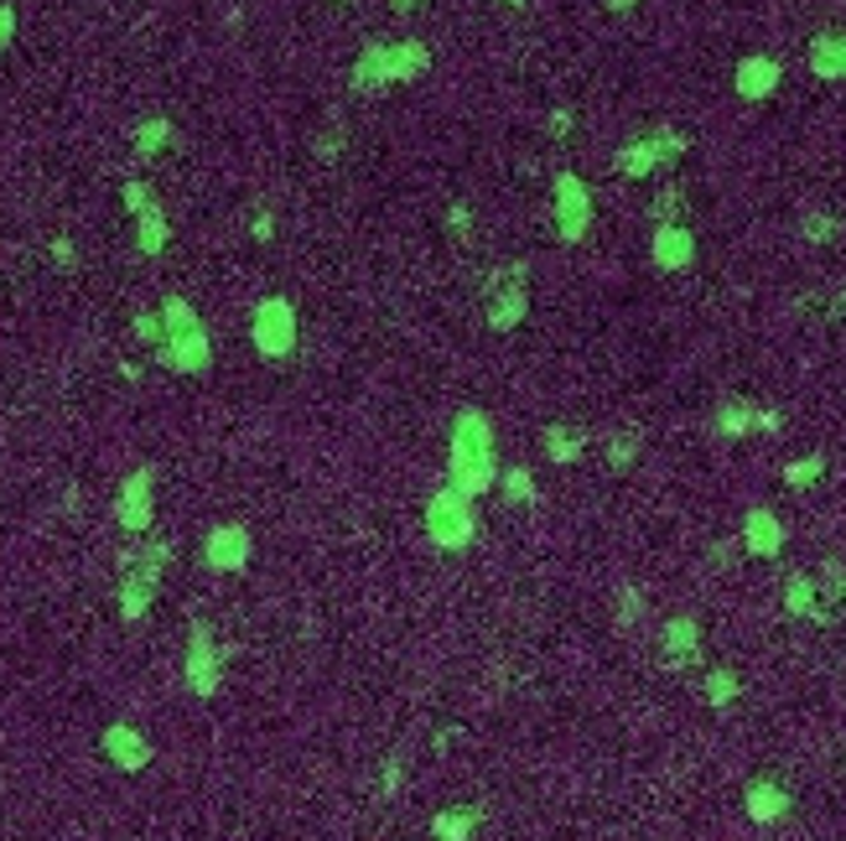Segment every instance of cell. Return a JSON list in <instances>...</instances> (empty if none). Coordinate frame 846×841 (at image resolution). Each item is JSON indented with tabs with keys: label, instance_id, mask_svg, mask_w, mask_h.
<instances>
[{
	"label": "cell",
	"instance_id": "cell-1",
	"mask_svg": "<svg viewBox=\"0 0 846 841\" xmlns=\"http://www.w3.org/2000/svg\"><path fill=\"white\" fill-rule=\"evenodd\" d=\"M498 484V447H494V421L478 405L457 411L452 421V447H447V489L463 499H483Z\"/></svg>",
	"mask_w": 846,
	"mask_h": 841
},
{
	"label": "cell",
	"instance_id": "cell-2",
	"mask_svg": "<svg viewBox=\"0 0 846 841\" xmlns=\"http://www.w3.org/2000/svg\"><path fill=\"white\" fill-rule=\"evenodd\" d=\"M156 364L172 374H209L213 364V338L203 317L192 312L188 297H166L162 302V343H156Z\"/></svg>",
	"mask_w": 846,
	"mask_h": 841
},
{
	"label": "cell",
	"instance_id": "cell-3",
	"mask_svg": "<svg viewBox=\"0 0 846 841\" xmlns=\"http://www.w3.org/2000/svg\"><path fill=\"white\" fill-rule=\"evenodd\" d=\"M472 536H478V514H472V499H463L457 489H442L426 499V540L437 545V551H447V556H457V551H468Z\"/></svg>",
	"mask_w": 846,
	"mask_h": 841
},
{
	"label": "cell",
	"instance_id": "cell-4",
	"mask_svg": "<svg viewBox=\"0 0 846 841\" xmlns=\"http://www.w3.org/2000/svg\"><path fill=\"white\" fill-rule=\"evenodd\" d=\"M530 312V265H498L494 276L483 280V323L494 332H515Z\"/></svg>",
	"mask_w": 846,
	"mask_h": 841
},
{
	"label": "cell",
	"instance_id": "cell-5",
	"mask_svg": "<svg viewBox=\"0 0 846 841\" xmlns=\"http://www.w3.org/2000/svg\"><path fill=\"white\" fill-rule=\"evenodd\" d=\"M685 146H691V140H685L681 130L659 125V130H649V136L629 140V146L613 156V172H618V177H655V172H665L670 162H681Z\"/></svg>",
	"mask_w": 846,
	"mask_h": 841
},
{
	"label": "cell",
	"instance_id": "cell-6",
	"mask_svg": "<svg viewBox=\"0 0 846 841\" xmlns=\"http://www.w3.org/2000/svg\"><path fill=\"white\" fill-rule=\"evenodd\" d=\"M250 338H255L260 359H291V349H296V306H291V297H260L255 317H250Z\"/></svg>",
	"mask_w": 846,
	"mask_h": 841
},
{
	"label": "cell",
	"instance_id": "cell-7",
	"mask_svg": "<svg viewBox=\"0 0 846 841\" xmlns=\"http://www.w3.org/2000/svg\"><path fill=\"white\" fill-rule=\"evenodd\" d=\"M166 545H146L141 556L130 561V572H125V582H119V618H141L151 598H156V582H162V566H166Z\"/></svg>",
	"mask_w": 846,
	"mask_h": 841
},
{
	"label": "cell",
	"instance_id": "cell-8",
	"mask_svg": "<svg viewBox=\"0 0 846 841\" xmlns=\"http://www.w3.org/2000/svg\"><path fill=\"white\" fill-rule=\"evenodd\" d=\"M551 198H556V234H561V244H582L588 229H592V192H588V183H582L577 172H556Z\"/></svg>",
	"mask_w": 846,
	"mask_h": 841
},
{
	"label": "cell",
	"instance_id": "cell-9",
	"mask_svg": "<svg viewBox=\"0 0 846 841\" xmlns=\"http://www.w3.org/2000/svg\"><path fill=\"white\" fill-rule=\"evenodd\" d=\"M151 493H156V473H151V467H136V473L119 484V504H115L119 530H130V536L151 530V514H156Z\"/></svg>",
	"mask_w": 846,
	"mask_h": 841
},
{
	"label": "cell",
	"instance_id": "cell-10",
	"mask_svg": "<svg viewBox=\"0 0 846 841\" xmlns=\"http://www.w3.org/2000/svg\"><path fill=\"white\" fill-rule=\"evenodd\" d=\"M218 680H224V654H218V644H213L209 624H192V633H188V686H192V696H213Z\"/></svg>",
	"mask_w": 846,
	"mask_h": 841
},
{
	"label": "cell",
	"instance_id": "cell-11",
	"mask_svg": "<svg viewBox=\"0 0 846 841\" xmlns=\"http://www.w3.org/2000/svg\"><path fill=\"white\" fill-rule=\"evenodd\" d=\"M395 84V42H369L358 47V58H353L349 68V89L353 93H379Z\"/></svg>",
	"mask_w": 846,
	"mask_h": 841
},
{
	"label": "cell",
	"instance_id": "cell-12",
	"mask_svg": "<svg viewBox=\"0 0 846 841\" xmlns=\"http://www.w3.org/2000/svg\"><path fill=\"white\" fill-rule=\"evenodd\" d=\"M250 551H255V540H250L244 525H213L209 540H203V561H209L213 572H244Z\"/></svg>",
	"mask_w": 846,
	"mask_h": 841
},
{
	"label": "cell",
	"instance_id": "cell-13",
	"mask_svg": "<svg viewBox=\"0 0 846 841\" xmlns=\"http://www.w3.org/2000/svg\"><path fill=\"white\" fill-rule=\"evenodd\" d=\"M99 748H104V758L125 774H136V769L151 764V743H146V732H136L130 723H110L104 727V738H99Z\"/></svg>",
	"mask_w": 846,
	"mask_h": 841
},
{
	"label": "cell",
	"instance_id": "cell-14",
	"mask_svg": "<svg viewBox=\"0 0 846 841\" xmlns=\"http://www.w3.org/2000/svg\"><path fill=\"white\" fill-rule=\"evenodd\" d=\"M779 78H784L779 58H769V52H748V58L737 63V73H732V89L758 104V99H769V93L779 89Z\"/></svg>",
	"mask_w": 846,
	"mask_h": 841
},
{
	"label": "cell",
	"instance_id": "cell-15",
	"mask_svg": "<svg viewBox=\"0 0 846 841\" xmlns=\"http://www.w3.org/2000/svg\"><path fill=\"white\" fill-rule=\"evenodd\" d=\"M743 545H748V556L769 561L784 551V519H779L774 510H763V504H753L748 514H743Z\"/></svg>",
	"mask_w": 846,
	"mask_h": 841
},
{
	"label": "cell",
	"instance_id": "cell-16",
	"mask_svg": "<svg viewBox=\"0 0 846 841\" xmlns=\"http://www.w3.org/2000/svg\"><path fill=\"white\" fill-rule=\"evenodd\" d=\"M649 260H655V271H685L696 260V234L681 224H659L649 239Z\"/></svg>",
	"mask_w": 846,
	"mask_h": 841
},
{
	"label": "cell",
	"instance_id": "cell-17",
	"mask_svg": "<svg viewBox=\"0 0 846 841\" xmlns=\"http://www.w3.org/2000/svg\"><path fill=\"white\" fill-rule=\"evenodd\" d=\"M790 805H795V794L774 784V779H753L748 794H743V811H748L753 826H774V820L790 816Z\"/></svg>",
	"mask_w": 846,
	"mask_h": 841
},
{
	"label": "cell",
	"instance_id": "cell-18",
	"mask_svg": "<svg viewBox=\"0 0 846 841\" xmlns=\"http://www.w3.org/2000/svg\"><path fill=\"white\" fill-rule=\"evenodd\" d=\"M717 431L722 437H748V431H763V437H774L779 431V411H758V405H743V400H732L717 411Z\"/></svg>",
	"mask_w": 846,
	"mask_h": 841
},
{
	"label": "cell",
	"instance_id": "cell-19",
	"mask_svg": "<svg viewBox=\"0 0 846 841\" xmlns=\"http://www.w3.org/2000/svg\"><path fill=\"white\" fill-rule=\"evenodd\" d=\"M784 613L790 618H810V624H831V613L821 607V587L810 572H795L790 582H784Z\"/></svg>",
	"mask_w": 846,
	"mask_h": 841
},
{
	"label": "cell",
	"instance_id": "cell-20",
	"mask_svg": "<svg viewBox=\"0 0 846 841\" xmlns=\"http://www.w3.org/2000/svg\"><path fill=\"white\" fill-rule=\"evenodd\" d=\"M702 650V624L696 618H670L665 633H659V654H665V665H691Z\"/></svg>",
	"mask_w": 846,
	"mask_h": 841
},
{
	"label": "cell",
	"instance_id": "cell-21",
	"mask_svg": "<svg viewBox=\"0 0 846 841\" xmlns=\"http://www.w3.org/2000/svg\"><path fill=\"white\" fill-rule=\"evenodd\" d=\"M810 73L825 78V84L846 78V37L842 32H821V37L810 42Z\"/></svg>",
	"mask_w": 846,
	"mask_h": 841
},
{
	"label": "cell",
	"instance_id": "cell-22",
	"mask_svg": "<svg viewBox=\"0 0 846 841\" xmlns=\"http://www.w3.org/2000/svg\"><path fill=\"white\" fill-rule=\"evenodd\" d=\"M478 820H483V811H478V805L437 811V816H431V837H437V841H468L472 831H478Z\"/></svg>",
	"mask_w": 846,
	"mask_h": 841
},
{
	"label": "cell",
	"instance_id": "cell-23",
	"mask_svg": "<svg viewBox=\"0 0 846 841\" xmlns=\"http://www.w3.org/2000/svg\"><path fill=\"white\" fill-rule=\"evenodd\" d=\"M166 239H172V224H166L162 209H156V213H141V218H136V255L156 260L166 250Z\"/></svg>",
	"mask_w": 846,
	"mask_h": 841
},
{
	"label": "cell",
	"instance_id": "cell-24",
	"mask_svg": "<svg viewBox=\"0 0 846 841\" xmlns=\"http://www.w3.org/2000/svg\"><path fill=\"white\" fill-rule=\"evenodd\" d=\"M545 457H551V463H577V457H582V452H588V437H582V431H566V426H545Z\"/></svg>",
	"mask_w": 846,
	"mask_h": 841
},
{
	"label": "cell",
	"instance_id": "cell-25",
	"mask_svg": "<svg viewBox=\"0 0 846 841\" xmlns=\"http://www.w3.org/2000/svg\"><path fill=\"white\" fill-rule=\"evenodd\" d=\"M166 146H172V120H166V115H151V120L136 125V156H141V162L162 156Z\"/></svg>",
	"mask_w": 846,
	"mask_h": 841
},
{
	"label": "cell",
	"instance_id": "cell-26",
	"mask_svg": "<svg viewBox=\"0 0 846 841\" xmlns=\"http://www.w3.org/2000/svg\"><path fill=\"white\" fill-rule=\"evenodd\" d=\"M737 691H743V680L732 676V670H706V706L711 712H728L732 701H737Z\"/></svg>",
	"mask_w": 846,
	"mask_h": 841
},
{
	"label": "cell",
	"instance_id": "cell-27",
	"mask_svg": "<svg viewBox=\"0 0 846 841\" xmlns=\"http://www.w3.org/2000/svg\"><path fill=\"white\" fill-rule=\"evenodd\" d=\"M498 489L509 504H535V473L530 467H504L498 473Z\"/></svg>",
	"mask_w": 846,
	"mask_h": 841
},
{
	"label": "cell",
	"instance_id": "cell-28",
	"mask_svg": "<svg viewBox=\"0 0 846 841\" xmlns=\"http://www.w3.org/2000/svg\"><path fill=\"white\" fill-rule=\"evenodd\" d=\"M119 203L130 209V218H141V213H156L162 209V198L151 192V183H141V177H130V183L119 187Z\"/></svg>",
	"mask_w": 846,
	"mask_h": 841
},
{
	"label": "cell",
	"instance_id": "cell-29",
	"mask_svg": "<svg viewBox=\"0 0 846 841\" xmlns=\"http://www.w3.org/2000/svg\"><path fill=\"white\" fill-rule=\"evenodd\" d=\"M821 473H825V457L821 452H810V457H795V463L784 467V484H790V489H810Z\"/></svg>",
	"mask_w": 846,
	"mask_h": 841
},
{
	"label": "cell",
	"instance_id": "cell-30",
	"mask_svg": "<svg viewBox=\"0 0 846 841\" xmlns=\"http://www.w3.org/2000/svg\"><path fill=\"white\" fill-rule=\"evenodd\" d=\"M634 457H639V431H618L608 442V467L623 473V467H634Z\"/></svg>",
	"mask_w": 846,
	"mask_h": 841
},
{
	"label": "cell",
	"instance_id": "cell-31",
	"mask_svg": "<svg viewBox=\"0 0 846 841\" xmlns=\"http://www.w3.org/2000/svg\"><path fill=\"white\" fill-rule=\"evenodd\" d=\"M799 234H805L810 244H825V239H836V234H842V224H836L831 213H805V218H799Z\"/></svg>",
	"mask_w": 846,
	"mask_h": 841
},
{
	"label": "cell",
	"instance_id": "cell-32",
	"mask_svg": "<svg viewBox=\"0 0 846 841\" xmlns=\"http://www.w3.org/2000/svg\"><path fill=\"white\" fill-rule=\"evenodd\" d=\"M816 587H821L831 603H836V598H846V566H842V561H825L821 577H816Z\"/></svg>",
	"mask_w": 846,
	"mask_h": 841
},
{
	"label": "cell",
	"instance_id": "cell-33",
	"mask_svg": "<svg viewBox=\"0 0 846 841\" xmlns=\"http://www.w3.org/2000/svg\"><path fill=\"white\" fill-rule=\"evenodd\" d=\"M649 213H655V224H675V213H681V187H665L655 203H649Z\"/></svg>",
	"mask_w": 846,
	"mask_h": 841
},
{
	"label": "cell",
	"instance_id": "cell-34",
	"mask_svg": "<svg viewBox=\"0 0 846 841\" xmlns=\"http://www.w3.org/2000/svg\"><path fill=\"white\" fill-rule=\"evenodd\" d=\"M136 338L141 343H162V312H136Z\"/></svg>",
	"mask_w": 846,
	"mask_h": 841
},
{
	"label": "cell",
	"instance_id": "cell-35",
	"mask_svg": "<svg viewBox=\"0 0 846 841\" xmlns=\"http://www.w3.org/2000/svg\"><path fill=\"white\" fill-rule=\"evenodd\" d=\"M634 618H639V592H634V587H623V598H618V624L629 629Z\"/></svg>",
	"mask_w": 846,
	"mask_h": 841
},
{
	"label": "cell",
	"instance_id": "cell-36",
	"mask_svg": "<svg viewBox=\"0 0 846 841\" xmlns=\"http://www.w3.org/2000/svg\"><path fill=\"white\" fill-rule=\"evenodd\" d=\"M11 37H16V5H0V52L11 47Z\"/></svg>",
	"mask_w": 846,
	"mask_h": 841
},
{
	"label": "cell",
	"instance_id": "cell-37",
	"mask_svg": "<svg viewBox=\"0 0 846 841\" xmlns=\"http://www.w3.org/2000/svg\"><path fill=\"white\" fill-rule=\"evenodd\" d=\"M551 136L556 140L571 136V110H556V115H551Z\"/></svg>",
	"mask_w": 846,
	"mask_h": 841
},
{
	"label": "cell",
	"instance_id": "cell-38",
	"mask_svg": "<svg viewBox=\"0 0 846 841\" xmlns=\"http://www.w3.org/2000/svg\"><path fill=\"white\" fill-rule=\"evenodd\" d=\"M250 234H255L260 244H265V239H270V234H276V218H270V213H260L255 224H250Z\"/></svg>",
	"mask_w": 846,
	"mask_h": 841
},
{
	"label": "cell",
	"instance_id": "cell-39",
	"mask_svg": "<svg viewBox=\"0 0 846 841\" xmlns=\"http://www.w3.org/2000/svg\"><path fill=\"white\" fill-rule=\"evenodd\" d=\"M52 260H58V265H73V244H68V239H52Z\"/></svg>",
	"mask_w": 846,
	"mask_h": 841
},
{
	"label": "cell",
	"instance_id": "cell-40",
	"mask_svg": "<svg viewBox=\"0 0 846 841\" xmlns=\"http://www.w3.org/2000/svg\"><path fill=\"white\" fill-rule=\"evenodd\" d=\"M447 224H452V234H468V209L457 203V209H452V218H447Z\"/></svg>",
	"mask_w": 846,
	"mask_h": 841
},
{
	"label": "cell",
	"instance_id": "cell-41",
	"mask_svg": "<svg viewBox=\"0 0 846 841\" xmlns=\"http://www.w3.org/2000/svg\"><path fill=\"white\" fill-rule=\"evenodd\" d=\"M390 5H395L400 16H405V11H416V5H421V0H390Z\"/></svg>",
	"mask_w": 846,
	"mask_h": 841
},
{
	"label": "cell",
	"instance_id": "cell-42",
	"mask_svg": "<svg viewBox=\"0 0 846 841\" xmlns=\"http://www.w3.org/2000/svg\"><path fill=\"white\" fill-rule=\"evenodd\" d=\"M629 5H634V0H608V11H629Z\"/></svg>",
	"mask_w": 846,
	"mask_h": 841
},
{
	"label": "cell",
	"instance_id": "cell-43",
	"mask_svg": "<svg viewBox=\"0 0 846 841\" xmlns=\"http://www.w3.org/2000/svg\"><path fill=\"white\" fill-rule=\"evenodd\" d=\"M494 5H525V0H494Z\"/></svg>",
	"mask_w": 846,
	"mask_h": 841
}]
</instances>
